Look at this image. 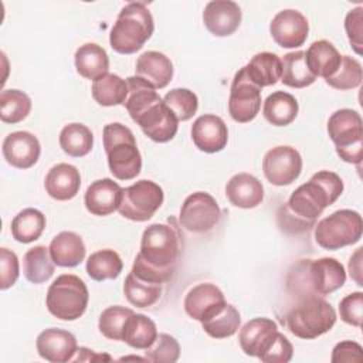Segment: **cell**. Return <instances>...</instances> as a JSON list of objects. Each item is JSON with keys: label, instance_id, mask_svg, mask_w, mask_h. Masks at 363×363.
Here are the masks:
<instances>
[{"label": "cell", "instance_id": "obj_29", "mask_svg": "<svg viewBox=\"0 0 363 363\" xmlns=\"http://www.w3.org/2000/svg\"><path fill=\"white\" fill-rule=\"evenodd\" d=\"M299 105L294 95L285 91H275L267 96L262 106L264 118L274 126H286L298 115Z\"/></svg>", "mask_w": 363, "mask_h": 363}, {"label": "cell", "instance_id": "obj_3", "mask_svg": "<svg viewBox=\"0 0 363 363\" xmlns=\"http://www.w3.org/2000/svg\"><path fill=\"white\" fill-rule=\"evenodd\" d=\"M153 30V17L146 4L132 1L119 11L109 34V44L119 54H133L152 37Z\"/></svg>", "mask_w": 363, "mask_h": 363}, {"label": "cell", "instance_id": "obj_42", "mask_svg": "<svg viewBox=\"0 0 363 363\" xmlns=\"http://www.w3.org/2000/svg\"><path fill=\"white\" fill-rule=\"evenodd\" d=\"M135 312L129 308L113 305L102 311L99 320H98V329L109 340H122L123 330L128 319Z\"/></svg>", "mask_w": 363, "mask_h": 363}, {"label": "cell", "instance_id": "obj_2", "mask_svg": "<svg viewBox=\"0 0 363 363\" xmlns=\"http://www.w3.org/2000/svg\"><path fill=\"white\" fill-rule=\"evenodd\" d=\"M342 193L343 180L340 176L335 172L320 170L306 183L295 189L285 206L292 216L313 227L316 218L326 207L332 206Z\"/></svg>", "mask_w": 363, "mask_h": 363}, {"label": "cell", "instance_id": "obj_13", "mask_svg": "<svg viewBox=\"0 0 363 363\" xmlns=\"http://www.w3.org/2000/svg\"><path fill=\"white\" fill-rule=\"evenodd\" d=\"M305 277L312 295L326 296L343 286L346 281L345 267L332 257H323L319 259H306Z\"/></svg>", "mask_w": 363, "mask_h": 363}, {"label": "cell", "instance_id": "obj_14", "mask_svg": "<svg viewBox=\"0 0 363 363\" xmlns=\"http://www.w3.org/2000/svg\"><path fill=\"white\" fill-rule=\"evenodd\" d=\"M269 33L279 47L296 48L306 41L309 24L301 11L285 9L274 16L269 24Z\"/></svg>", "mask_w": 363, "mask_h": 363}, {"label": "cell", "instance_id": "obj_41", "mask_svg": "<svg viewBox=\"0 0 363 363\" xmlns=\"http://www.w3.org/2000/svg\"><path fill=\"white\" fill-rule=\"evenodd\" d=\"M31 111L30 96L20 89H3L0 94V119L4 123H18Z\"/></svg>", "mask_w": 363, "mask_h": 363}, {"label": "cell", "instance_id": "obj_46", "mask_svg": "<svg viewBox=\"0 0 363 363\" xmlns=\"http://www.w3.org/2000/svg\"><path fill=\"white\" fill-rule=\"evenodd\" d=\"M339 315L343 322L360 328L363 319V294L357 291L346 295L339 302Z\"/></svg>", "mask_w": 363, "mask_h": 363}, {"label": "cell", "instance_id": "obj_39", "mask_svg": "<svg viewBox=\"0 0 363 363\" xmlns=\"http://www.w3.org/2000/svg\"><path fill=\"white\" fill-rule=\"evenodd\" d=\"M123 294L130 305L136 308H149L159 301L162 295V284L145 281L130 271L123 282Z\"/></svg>", "mask_w": 363, "mask_h": 363}, {"label": "cell", "instance_id": "obj_26", "mask_svg": "<svg viewBox=\"0 0 363 363\" xmlns=\"http://www.w3.org/2000/svg\"><path fill=\"white\" fill-rule=\"evenodd\" d=\"M50 255L55 265L74 268L85 258V244L74 231H61L50 242Z\"/></svg>", "mask_w": 363, "mask_h": 363}, {"label": "cell", "instance_id": "obj_22", "mask_svg": "<svg viewBox=\"0 0 363 363\" xmlns=\"http://www.w3.org/2000/svg\"><path fill=\"white\" fill-rule=\"evenodd\" d=\"M278 325L269 318H254L248 320L238 333V343L248 356L259 357L274 340Z\"/></svg>", "mask_w": 363, "mask_h": 363}, {"label": "cell", "instance_id": "obj_34", "mask_svg": "<svg viewBox=\"0 0 363 363\" xmlns=\"http://www.w3.org/2000/svg\"><path fill=\"white\" fill-rule=\"evenodd\" d=\"M126 82H128V96L123 102V106L126 108L132 121H135L146 108H149L157 101H162L156 89L142 78L136 75L128 77Z\"/></svg>", "mask_w": 363, "mask_h": 363}, {"label": "cell", "instance_id": "obj_9", "mask_svg": "<svg viewBox=\"0 0 363 363\" xmlns=\"http://www.w3.org/2000/svg\"><path fill=\"white\" fill-rule=\"evenodd\" d=\"M164 200V193L159 184L152 180H139L122 190L118 211L122 217L143 223L153 217Z\"/></svg>", "mask_w": 363, "mask_h": 363}, {"label": "cell", "instance_id": "obj_11", "mask_svg": "<svg viewBox=\"0 0 363 363\" xmlns=\"http://www.w3.org/2000/svg\"><path fill=\"white\" fill-rule=\"evenodd\" d=\"M261 89L247 75L242 67L233 78L228 98V113L238 123L251 122L261 109Z\"/></svg>", "mask_w": 363, "mask_h": 363}, {"label": "cell", "instance_id": "obj_37", "mask_svg": "<svg viewBox=\"0 0 363 363\" xmlns=\"http://www.w3.org/2000/svg\"><path fill=\"white\" fill-rule=\"evenodd\" d=\"M157 337L156 323L143 313H133L123 330L122 342L129 345L133 349L146 350Z\"/></svg>", "mask_w": 363, "mask_h": 363}, {"label": "cell", "instance_id": "obj_48", "mask_svg": "<svg viewBox=\"0 0 363 363\" xmlns=\"http://www.w3.org/2000/svg\"><path fill=\"white\" fill-rule=\"evenodd\" d=\"M20 275L18 258L9 248H0V289L6 291L13 286Z\"/></svg>", "mask_w": 363, "mask_h": 363}, {"label": "cell", "instance_id": "obj_6", "mask_svg": "<svg viewBox=\"0 0 363 363\" xmlns=\"http://www.w3.org/2000/svg\"><path fill=\"white\" fill-rule=\"evenodd\" d=\"M88 301L89 292L85 282L77 275L62 274L48 286L45 306L57 319L75 320L85 313Z\"/></svg>", "mask_w": 363, "mask_h": 363}, {"label": "cell", "instance_id": "obj_50", "mask_svg": "<svg viewBox=\"0 0 363 363\" xmlns=\"http://www.w3.org/2000/svg\"><path fill=\"white\" fill-rule=\"evenodd\" d=\"M332 363H343V362H357L363 360V349L359 343L352 340L339 342L332 350Z\"/></svg>", "mask_w": 363, "mask_h": 363}, {"label": "cell", "instance_id": "obj_16", "mask_svg": "<svg viewBox=\"0 0 363 363\" xmlns=\"http://www.w3.org/2000/svg\"><path fill=\"white\" fill-rule=\"evenodd\" d=\"M3 157L16 169H30L34 166L41 153V145L33 133L27 130H17L9 133L1 146Z\"/></svg>", "mask_w": 363, "mask_h": 363}, {"label": "cell", "instance_id": "obj_18", "mask_svg": "<svg viewBox=\"0 0 363 363\" xmlns=\"http://www.w3.org/2000/svg\"><path fill=\"white\" fill-rule=\"evenodd\" d=\"M241 18L240 6L231 0H213L203 11L204 26L216 37L231 35L240 27Z\"/></svg>", "mask_w": 363, "mask_h": 363}, {"label": "cell", "instance_id": "obj_15", "mask_svg": "<svg viewBox=\"0 0 363 363\" xmlns=\"http://www.w3.org/2000/svg\"><path fill=\"white\" fill-rule=\"evenodd\" d=\"M133 122L140 126L142 132L149 139L157 143H166L172 140L176 136L179 128V121L166 106L163 99L146 108Z\"/></svg>", "mask_w": 363, "mask_h": 363}, {"label": "cell", "instance_id": "obj_12", "mask_svg": "<svg viewBox=\"0 0 363 363\" xmlns=\"http://www.w3.org/2000/svg\"><path fill=\"white\" fill-rule=\"evenodd\" d=\"M265 179L274 186L294 183L302 172V157L292 146H277L269 149L262 159Z\"/></svg>", "mask_w": 363, "mask_h": 363}, {"label": "cell", "instance_id": "obj_32", "mask_svg": "<svg viewBox=\"0 0 363 363\" xmlns=\"http://www.w3.org/2000/svg\"><path fill=\"white\" fill-rule=\"evenodd\" d=\"M54 261L45 245L30 248L23 257V274L31 284L47 282L54 274Z\"/></svg>", "mask_w": 363, "mask_h": 363}, {"label": "cell", "instance_id": "obj_1", "mask_svg": "<svg viewBox=\"0 0 363 363\" xmlns=\"http://www.w3.org/2000/svg\"><path fill=\"white\" fill-rule=\"evenodd\" d=\"M180 252L182 242L176 227L162 223L150 224L142 234L140 251L130 271L145 281L164 284L172 278Z\"/></svg>", "mask_w": 363, "mask_h": 363}, {"label": "cell", "instance_id": "obj_8", "mask_svg": "<svg viewBox=\"0 0 363 363\" xmlns=\"http://www.w3.org/2000/svg\"><path fill=\"white\" fill-rule=\"evenodd\" d=\"M362 216L354 210L342 208L315 225V241L323 250L335 251L356 244L362 238Z\"/></svg>", "mask_w": 363, "mask_h": 363}, {"label": "cell", "instance_id": "obj_20", "mask_svg": "<svg viewBox=\"0 0 363 363\" xmlns=\"http://www.w3.org/2000/svg\"><path fill=\"white\" fill-rule=\"evenodd\" d=\"M225 303L227 302L221 289L214 284L208 282L193 286L186 294L183 302L186 313L199 322H203L204 319L211 316Z\"/></svg>", "mask_w": 363, "mask_h": 363}, {"label": "cell", "instance_id": "obj_36", "mask_svg": "<svg viewBox=\"0 0 363 363\" xmlns=\"http://www.w3.org/2000/svg\"><path fill=\"white\" fill-rule=\"evenodd\" d=\"M123 262L119 254L113 250L105 248L92 252L86 259V274L91 279L102 282L106 279H115L122 272Z\"/></svg>", "mask_w": 363, "mask_h": 363}, {"label": "cell", "instance_id": "obj_51", "mask_svg": "<svg viewBox=\"0 0 363 363\" xmlns=\"http://www.w3.org/2000/svg\"><path fill=\"white\" fill-rule=\"evenodd\" d=\"M362 247L356 250V252L350 257L349 259V272H350V277L356 281L357 285H363L362 284Z\"/></svg>", "mask_w": 363, "mask_h": 363}, {"label": "cell", "instance_id": "obj_49", "mask_svg": "<svg viewBox=\"0 0 363 363\" xmlns=\"http://www.w3.org/2000/svg\"><path fill=\"white\" fill-rule=\"evenodd\" d=\"M345 30L350 45L356 54H362V33H363V7H356L346 14Z\"/></svg>", "mask_w": 363, "mask_h": 363}, {"label": "cell", "instance_id": "obj_35", "mask_svg": "<svg viewBox=\"0 0 363 363\" xmlns=\"http://www.w3.org/2000/svg\"><path fill=\"white\" fill-rule=\"evenodd\" d=\"M60 146L71 157L86 156L94 146V135L84 123H68L60 132Z\"/></svg>", "mask_w": 363, "mask_h": 363}, {"label": "cell", "instance_id": "obj_38", "mask_svg": "<svg viewBox=\"0 0 363 363\" xmlns=\"http://www.w3.org/2000/svg\"><path fill=\"white\" fill-rule=\"evenodd\" d=\"M45 228V216L33 207L21 210L11 221V235L16 241L28 244L40 238Z\"/></svg>", "mask_w": 363, "mask_h": 363}, {"label": "cell", "instance_id": "obj_40", "mask_svg": "<svg viewBox=\"0 0 363 363\" xmlns=\"http://www.w3.org/2000/svg\"><path fill=\"white\" fill-rule=\"evenodd\" d=\"M240 312L230 303L221 306L217 312L201 322L204 332L214 339H227L240 329Z\"/></svg>", "mask_w": 363, "mask_h": 363}, {"label": "cell", "instance_id": "obj_24", "mask_svg": "<svg viewBox=\"0 0 363 363\" xmlns=\"http://www.w3.org/2000/svg\"><path fill=\"white\" fill-rule=\"evenodd\" d=\"M225 196L238 208H254L264 200V186L255 176L238 173L227 182Z\"/></svg>", "mask_w": 363, "mask_h": 363}, {"label": "cell", "instance_id": "obj_44", "mask_svg": "<svg viewBox=\"0 0 363 363\" xmlns=\"http://www.w3.org/2000/svg\"><path fill=\"white\" fill-rule=\"evenodd\" d=\"M163 102L179 122L191 119L199 108L197 95L187 88H174L169 91L163 96Z\"/></svg>", "mask_w": 363, "mask_h": 363}, {"label": "cell", "instance_id": "obj_10", "mask_svg": "<svg viewBox=\"0 0 363 363\" xmlns=\"http://www.w3.org/2000/svg\"><path fill=\"white\" fill-rule=\"evenodd\" d=\"M221 210L216 199L206 191H196L186 197L182 204L179 221L190 233L203 234L217 225Z\"/></svg>", "mask_w": 363, "mask_h": 363}, {"label": "cell", "instance_id": "obj_5", "mask_svg": "<svg viewBox=\"0 0 363 363\" xmlns=\"http://www.w3.org/2000/svg\"><path fill=\"white\" fill-rule=\"evenodd\" d=\"M289 332L305 340L316 339L336 323V311L319 295H306L285 316Z\"/></svg>", "mask_w": 363, "mask_h": 363}, {"label": "cell", "instance_id": "obj_19", "mask_svg": "<svg viewBox=\"0 0 363 363\" xmlns=\"http://www.w3.org/2000/svg\"><path fill=\"white\" fill-rule=\"evenodd\" d=\"M191 139L196 147L204 153L221 152L228 142V129L217 115H201L191 126Z\"/></svg>", "mask_w": 363, "mask_h": 363}, {"label": "cell", "instance_id": "obj_21", "mask_svg": "<svg viewBox=\"0 0 363 363\" xmlns=\"http://www.w3.org/2000/svg\"><path fill=\"white\" fill-rule=\"evenodd\" d=\"M122 187L109 177L95 180L85 191L84 203L94 216H109L118 210L122 199Z\"/></svg>", "mask_w": 363, "mask_h": 363}, {"label": "cell", "instance_id": "obj_33", "mask_svg": "<svg viewBox=\"0 0 363 363\" xmlns=\"http://www.w3.org/2000/svg\"><path fill=\"white\" fill-rule=\"evenodd\" d=\"M281 82L289 88H306L316 81V77L306 65L305 51H292L285 54L281 60Z\"/></svg>", "mask_w": 363, "mask_h": 363}, {"label": "cell", "instance_id": "obj_47", "mask_svg": "<svg viewBox=\"0 0 363 363\" xmlns=\"http://www.w3.org/2000/svg\"><path fill=\"white\" fill-rule=\"evenodd\" d=\"M292 354H294V347L288 340V337L277 332L271 345L258 359L265 363H288L292 359Z\"/></svg>", "mask_w": 363, "mask_h": 363}, {"label": "cell", "instance_id": "obj_45", "mask_svg": "<svg viewBox=\"0 0 363 363\" xmlns=\"http://www.w3.org/2000/svg\"><path fill=\"white\" fill-rule=\"evenodd\" d=\"M179 356H180V345L173 336L167 333L157 335L156 340L145 352V360L152 363H160V362L174 363L179 360Z\"/></svg>", "mask_w": 363, "mask_h": 363}, {"label": "cell", "instance_id": "obj_28", "mask_svg": "<svg viewBox=\"0 0 363 363\" xmlns=\"http://www.w3.org/2000/svg\"><path fill=\"white\" fill-rule=\"evenodd\" d=\"M74 62L77 72L85 79L95 81L109 69V57L106 51L95 43L81 45L75 51Z\"/></svg>", "mask_w": 363, "mask_h": 363}, {"label": "cell", "instance_id": "obj_27", "mask_svg": "<svg viewBox=\"0 0 363 363\" xmlns=\"http://www.w3.org/2000/svg\"><path fill=\"white\" fill-rule=\"evenodd\" d=\"M305 60L309 71L315 77H322L323 79H328L339 68L342 55L330 41L318 40L313 41L306 50Z\"/></svg>", "mask_w": 363, "mask_h": 363}, {"label": "cell", "instance_id": "obj_7", "mask_svg": "<svg viewBox=\"0 0 363 363\" xmlns=\"http://www.w3.org/2000/svg\"><path fill=\"white\" fill-rule=\"evenodd\" d=\"M328 133L339 157L352 164L363 159V122L357 111L343 108L335 111L328 121Z\"/></svg>", "mask_w": 363, "mask_h": 363}, {"label": "cell", "instance_id": "obj_17", "mask_svg": "<svg viewBox=\"0 0 363 363\" xmlns=\"http://www.w3.org/2000/svg\"><path fill=\"white\" fill-rule=\"evenodd\" d=\"M35 347L40 357L51 363L69 362L78 352L75 336L68 330L57 328L43 330L37 336Z\"/></svg>", "mask_w": 363, "mask_h": 363}, {"label": "cell", "instance_id": "obj_23", "mask_svg": "<svg viewBox=\"0 0 363 363\" xmlns=\"http://www.w3.org/2000/svg\"><path fill=\"white\" fill-rule=\"evenodd\" d=\"M44 187L50 197L58 201L74 199L81 187V176L75 166L68 163H58L52 166L45 179Z\"/></svg>", "mask_w": 363, "mask_h": 363}, {"label": "cell", "instance_id": "obj_43", "mask_svg": "<svg viewBox=\"0 0 363 363\" xmlns=\"http://www.w3.org/2000/svg\"><path fill=\"white\" fill-rule=\"evenodd\" d=\"M362 78L363 72L360 62L350 55H342L339 68L332 77L325 79V82L335 89L349 91L357 88L362 84Z\"/></svg>", "mask_w": 363, "mask_h": 363}, {"label": "cell", "instance_id": "obj_30", "mask_svg": "<svg viewBox=\"0 0 363 363\" xmlns=\"http://www.w3.org/2000/svg\"><path fill=\"white\" fill-rule=\"evenodd\" d=\"M248 78L259 88L275 85L281 79V58L274 52H258L244 67Z\"/></svg>", "mask_w": 363, "mask_h": 363}, {"label": "cell", "instance_id": "obj_31", "mask_svg": "<svg viewBox=\"0 0 363 363\" xmlns=\"http://www.w3.org/2000/svg\"><path fill=\"white\" fill-rule=\"evenodd\" d=\"M92 98L101 106L123 105L128 96V82L116 74L106 72L92 81Z\"/></svg>", "mask_w": 363, "mask_h": 363}, {"label": "cell", "instance_id": "obj_25", "mask_svg": "<svg viewBox=\"0 0 363 363\" xmlns=\"http://www.w3.org/2000/svg\"><path fill=\"white\" fill-rule=\"evenodd\" d=\"M135 72L155 89H162L173 78V64L163 52L146 51L136 60Z\"/></svg>", "mask_w": 363, "mask_h": 363}, {"label": "cell", "instance_id": "obj_4", "mask_svg": "<svg viewBox=\"0 0 363 363\" xmlns=\"http://www.w3.org/2000/svg\"><path fill=\"white\" fill-rule=\"evenodd\" d=\"M102 139L113 177L123 182L135 179L142 169V156L132 130L119 122H112L105 125Z\"/></svg>", "mask_w": 363, "mask_h": 363}]
</instances>
